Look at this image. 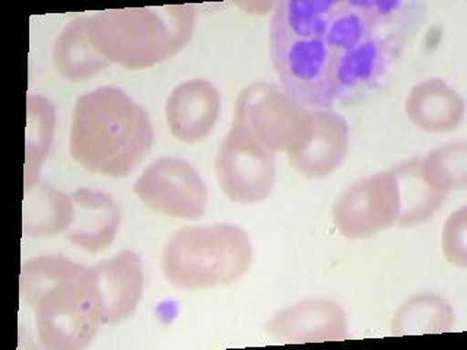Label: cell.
Returning a JSON list of instances; mask_svg holds the SVG:
<instances>
[{
	"mask_svg": "<svg viewBox=\"0 0 467 350\" xmlns=\"http://www.w3.org/2000/svg\"><path fill=\"white\" fill-rule=\"evenodd\" d=\"M267 332L281 343H321L347 340V314L330 301H306L275 314Z\"/></svg>",
	"mask_w": 467,
	"mask_h": 350,
	"instance_id": "obj_11",
	"label": "cell"
},
{
	"mask_svg": "<svg viewBox=\"0 0 467 350\" xmlns=\"http://www.w3.org/2000/svg\"><path fill=\"white\" fill-rule=\"evenodd\" d=\"M133 191L150 211L171 218L201 219L208 208V189L193 165L180 158H160L146 168Z\"/></svg>",
	"mask_w": 467,
	"mask_h": 350,
	"instance_id": "obj_10",
	"label": "cell"
},
{
	"mask_svg": "<svg viewBox=\"0 0 467 350\" xmlns=\"http://www.w3.org/2000/svg\"><path fill=\"white\" fill-rule=\"evenodd\" d=\"M420 174L431 189L449 196L467 186V145L464 142L441 146L420 158Z\"/></svg>",
	"mask_w": 467,
	"mask_h": 350,
	"instance_id": "obj_21",
	"label": "cell"
},
{
	"mask_svg": "<svg viewBox=\"0 0 467 350\" xmlns=\"http://www.w3.org/2000/svg\"><path fill=\"white\" fill-rule=\"evenodd\" d=\"M349 146V128L332 109H313V129L306 142L288 155L289 162L306 179H326L342 164Z\"/></svg>",
	"mask_w": 467,
	"mask_h": 350,
	"instance_id": "obj_13",
	"label": "cell"
},
{
	"mask_svg": "<svg viewBox=\"0 0 467 350\" xmlns=\"http://www.w3.org/2000/svg\"><path fill=\"white\" fill-rule=\"evenodd\" d=\"M55 107L41 95H31L26 101V167L24 190L34 186L38 180L41 165L47 158L55 138Z\"/></svg>",
	"mask_w": 467,
	"mask_h": 350,
	"instance_id": "obj_20",
	"label": "cell"
},
{
	"mask_svg": "<svg viewBox=\"0 0 467 350\" xmlns=\"http://www.w3.org/2000/svg\"><path fill=\"white\" fill-rule=\"evenodd\" d=\"M219 186L234 203L255 204L266 201L276 180L275 153L233 123L215 158Z\"/></svg>",
	"mask_w": 467,
	"mask_h": 350,
	"instance_id": "obj_6",
	"label": "cell"
},
{
	"mask_svg": "<svg viewBox=\"0 0 467 350\" xmlns=\"http://www.w3.org/2000/svg\"><path fill=\"white\" fill-rule=\"evenodd\" d=\"M333 2L285 0L270 24V56L284 91L310 109L336 102L339 53L328 34Z\"/></svg>",
	"mask_w": 467,
	"mask_h": 350,
	"instance_id": "obj_1",
	"label": "cell"
},
{
	"mask_svg": "<svg viewBox=\"0 0 467 350\" xmlns=\"http://www.w3.org/2000/svg\"><path fill=\"white\" fill-rule=\"evenodd\" d=\"M73 218L70 196L60 190L36 181L24 190V211H22V233L24 237H55L66 232Z\"/></svg>",
	"mask_w": 467,
	"mask_h": 350,
	"instance_id": "obj_16",
	"label": "cell"
},
{
	"mask_svg": "<svg viewBox=\"0 0 467 350\" xmlns=\"http://www.w3.org/2000/svg\"><path fill=\"white\" fill-rule=\"evenodd\" d=\"M454 325V311L449 301L432 293L415 295L394 314L391 335H418L449 333Z\"/></svg>",
	"mask_w": 467,
	"mask_h": 350,
	"instance_id": "obj_19",
	"label": "cell"
},
{
	"mask_svg": "<svg viewBox=\"0 0 467 350\" xmlns=\"http://www.w3.org/2000/svg\"><path fill=\"white\" fill-rule=\"evenodd\" d=\"M57 72L69 82L94 77L109 66V60L95 50L88 36V16L73 19L56 38L53 48Z\"/></svg>",
	"mask_w": 467,
	"mask_h": 350,
	"instance_id": "obj_17",
	"label": "cell"
},
{
	"mask_svg": "<svg viewBox=\"0 0 467 350\" xmlns=\"http://www.w3.org/2000/svg\"><path fill=\"white\" fill-rule=\"evenodd\" d=\"M400 209L398 177L389 170L343 190L333 204V223L342 237L365 240L398 225Z\"/></svg>",
	"mask_w": 467,
	"mask_h": 350,
	"instance_id": "obj_8",
	"label": "cell"
},
{
	"mask_svg": "<svg viewBox=\"0 0 467 350\" xmlns=\"http://www.w3.org/2000/svg\"><path fill=\"white\" fill-rule=\"evenodd\" d=\"M406 116L416 128L427 133H450L456 130L466 114L459 92L442 79L422 80L409 92Z\"/></svg>",
	"mask_w": 467,
	"mask_h": 350,
	"instance_id": "obj_15",
	"label": "cell"
},
{
	"mask_svg": "<svg viewBox=\"0 0 467 350\" xmlns=\"http://www.w3.org/2000/svg\"><path fill=\"white\" fill-rule=\"evenodd\" d=\"M253 245L240 226L182 228L165 245L161 269L172 286L203 291L233 283L250 269Z\"/></svg>",
	"mask_w": 467,
	"mask_h": 350,
	"instance_id": "obj_4",
	"label": "cell"
},
{
	"mask_svg": "<svg viewBox=\"0 0 467 350\" xmlns=\"http://www.w3.org/2000/svg\"><path fill=\"white\" fill-rule=\"evenodd\" d=\"M85 269L87 267L70 262L63 255H40L36 259L28 260L22 266L19 281L22 299L29 306L44 292L67 279L80 276Z\"/></svg>",
	"mask_w": 467,
	"mask_h": 350,
	"instance_id": "obj_22",
	"label": "cell"
},
{
	"mask_svg": "<svg viewBox=\"0 0 467 350\" xmlns=\"http://www.w3.org/2000/svg\"><path fill=\"white\" fill-rule=\"evenodd\" d=\"M73 218L66 238L75 247L99 252L113 244L120 226V211L113 197L95 190L79 189L70 194Z\"/></svg>",
	"mask_w": 467,
	"mask_h": 350,
	"instance_id": "obj_14",
	"label": "cell"
},
{
	"mask_svg": "<svg viewBox=\"0 0 467 350\" xmlns=\"http://www.w3.org/2000/svg\"><path fill=\"white\" fill-rule=\"evenodd\" d=\"M152 143L150 116L120 88L101 87L78 98L69 152L87 171L123 179L145 160Z\"/></svg>",
	"mask_w": 467,
	"mask_h": 350,
	"instance_id": "obj_2",
	"label": "cell"
},
{
	"mask_svg": "<svg viewBox=\"0 0 467 350\" xmlns=\"http://www.w3.org/2000/svg\"><path fill=\"white\" fill-rule=\"evenodd\" d=\"M80 286L102 325H113L130 317L142 298L145 270L140 255L131 250L87 267Z\"/></svg>",
	"mask_w": 467,
	"mask_h": 350,
	"instance_id": "obj_9",
	"label": "cell"
},
{
	"mask_svg": "<svg viewBox=\"0 0 467 350\" xmlns=\"http://www.w3.org/2000/svg\"><path fill=\"white\" fill-rule=\"evenodd\" d=\"M233 123L240 124L267 149L288 157L310 136L313 109L298 104L276 85L255 82L238 95Z\"/></svg>",
	"mask_w": 467,
	"mask_h": 350,
	"instance_id": "obj_5",
	"label": "cell"
},
{
	"mask_svg": "<svg viewBox=\"0 0 467 350\" xmlns=\"http://www.w3.org/2000/svg\"><path fill=\"white\" fill-rule=\"evenodd\" d=\"M193 5L128 7L88 16L89 41L126 69H148L177 55L193 36Z\"/></svg>",
	"mask_w": 467,
	"mask_h": 350,
	"instance_id": "obj_3",
	"label": "cell"
},
{
	"mask_svg": "<svg viewBox=\"0 0 467 350\" xmlns=\"http://www.w3.org/2000/svg\"><path fill=\"white\" fill-rule=\"evenodd\" d=\"M442 252L454 266H467V209L452 211L442 230Z\"/></svg>",
	"mask_w": 467,
	"mask_h": 350,
	"instance_id": "obj_23",
	"label": "cell"
},
{
	"mask_svg": "<svg viewBox=\"0 0 467 350\" xmlns=\"http://www.w3.org/2000/svg\"><path fill=\"white\" fill-rule=\"evenodd\" d=\"M221 113V95L209 80L182 82L172 89L165 106L168 128L184 143L202 142L211 135Z\"/></svg>",
	"mask_w": 467,
	"mask_h": 350,
	"instance_id": "obj_12",
	"label": "cell"
},
{
	"mask_svg": "<svg viewBox=\"0 0 467 350\" xmlns=\"http://www.w3.org/2000/svg\"><path fill=\"white\" fill-rule=\"evenodd\" d=\"M80 276L56 284L29 305L36 317V335L46 349H84L102 325L84 295Z\"/></svg>",
	"mask_w": 467,
	"mask_h": 350,
	"instance_id": "obj_7",
	"label": "cell"
},
{
	"mask_svg": "<svg viewBox=\"0 0 467 350\" xmlns=\"http://www.w3.org/2000/svg\"><path fill=\"white\" fill-rule=\"evenodd\" d=\"M398 177L400 191V216L398 226L410 228L427 222L445 201L444 194L437 193L428 186L420 174V158L406 160L391 168Z\"/></svg>",
	"mask_w": 467,
	"mask_h": 350,
	"instance_id": "obj_18",
	"label": "cell"
}]
</instances>
